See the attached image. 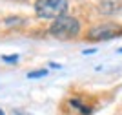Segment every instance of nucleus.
<instances>
[{
  "label": "nucleus",
  "mask_w": 122,
  "mask_h": 115,
  "mask_svg": "<svg viewBox=\"0 0 122 115\" xmlns=\"http://www.w3.org/2000/svg\"><path fill=\"white\" fill-rule=\"evenodd\" d=\"M80 31V22L75 16H60V18L53 20V24L49 26V33L58 40H71L78 35Z\"/></svg>",
  "instance_id": "nucleus-1"
},
{
  "label": "nucleus",
  "mask_w": 122,
  "mask_h": 115,
  "mask_svg": "<svg viewBox=\"0 0 122 115\" xmlns=\"http://www.w3.org/2000/svg\"><path fill=\"white\" fill-rule=\"evenodd\" d=\"M35 11L40 18H60L67 11V0H36Z\"/></svg>",
  "instance_id": "nucleus-2"
},
{
  "label": "nucleus",
  "mask_w": 122,
  "mask_h": 115,
  "mask_svg": "<svg viewBox=\"0 0 122 115\" xmlns=\"http://www.w3.org/2000/svg\"><path fill=\"white\" fill-rule=\"evenodd\" d=\"M122 35V27L117 24H100V26H95L87 37L91 40H109V38H115V37H120Z\"/></svg>",
  "instance_id": "nucleus-3"
},
{
  "label": "nucleus",
  "mask_w": 122,
  "mask_h": 115,
  "mask_svg": "<svg viewBox=\"0 0 122 115\" xmlns=\"http://www.w3.org/2000/svg\"><path fill=\"white\" fill-rule=\"evenodd\" d=\"M47 75V70H36V71H29L27 73V79H38V77Z\"/></svg>",
  "instance_id": "nucleus-4"
},
{
  "label": "nucleus",
  "mask_w": 122,
  "mask_h": 115,
  "mask_svg": "<svg viewBox=\"0 0 122 115\" xmlns=\"http://www.w3.org/2000/svg\"><path fill=\"white\" fill-rule=\"evenodd\" d=\"M16 59H18L16 55H13V57H2V60H5V62H15Z\"/></svg>",
  "instance_id": "nucleus-5"
},
{
  "label": "nucleus",
  "mask_w": 122,
  "mask_h": 115,
  "mask_svg": "<svg viewBox=\"0 0 122 115\" xmlns=\"http://www.w3.org/2000/svg\"><path fill=\"white\" fill-rule=\"evenodd\" d=\"M16 115H31V113H24V111H16Z\"/></svg>",
  "instance_id": "nucleus-6"
},
{
  "label": "nucleus",
  "mask_w": 122,
  "mask_h": 115,
  "mask_svg": "<svg viewBox=\"0 0 122 115\" xmlns=\"http://www.w3.org/2000/svg\"><path fill=\"white\" fill-rule=\"evenodd\" d=\"M0 115H5V113H4V111H2V110H0Z\"/></svg>",
  "instance_id": "nucleus-7"
},
{
  "label": "nucleus",
  "mask_w": 122,
  "mask_h": 115,
  "mask_svg": "<svg viewBox=\"0 0 122 115\" xmlns=\"http://www.w3.org/2000/svg\"><path fill=\"white\" fill-rule=\"evenodd\" d=\"M118 51H120V53H122V48H120V49H118Z\"/></svg>",
  "instance_id": "nucleus-8"
}]
</instances>
